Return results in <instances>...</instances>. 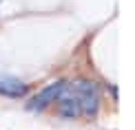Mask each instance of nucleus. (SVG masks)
<instances>
[{
	"label": "nucleus",
	"instance_id": "1",
	"mask_svg": "<svg viewBox=\"0 0 135 130\" xmlns=\"http://www.w3.org/2000/svg\"><path fill=\"white\" fill-rule=\"evenodd\" d=\"M66 93L73 97V101L78 104L80 108V115L84 117H93L98 112V106H100V93H98V86L89 80H75L71 84H64Z\"/></svg>",
	"mask_w": 135,
	"mask_h": 130
},
{
	"label": "nucleus",
	"instance_id": "2",
	"mask_svg": "<svg viewBox=\"0 0 135 130\" xmlns=\"http://www.w3.org/2000/svg\"><path fill=\"white\" fill-rule=\"evenodd\" d=\"M62 86H64V82H53L51 86H47L44 90H40V93H38L33 99H29L27 108H29V110H42V108H47L51 101L58 99V95H60V90H62Z\"/></svg>",
	"mask_w": 135,
	"mask_h": 130
},
{
	"label": "nucleus",
	"instance_id": "3",
	"mask_svg": "<svg viewBox=\"0 0 135 130\" xmlns=\"http://www.w3.org/2000/svg\"><path fill=\"white\" fill-rule=\"evenodd\" d=\"M0 93L9 95V97H20V95L27 93V84H22L20 80H16L11 75L0 73Z\"/></svg>",
	"mask_w": 135,
	"mask_h": 130
}]
</instances>
